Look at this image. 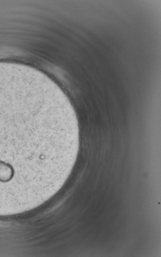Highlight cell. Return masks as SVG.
Returning a JSON list of instances; mask_svg holds the SVG:
<instances>
[{"label": "cell", "mask_w": 161, "mask_h": 257, "mask_svg": "<svg viewBox=\"0 0 161 257\" xmlns=\"http://www.w3.org/2000/svg\"><path fill=\"white\" fill-rule=\"evenodd\" d=\"M15 175V170L10 166L0 162V182H10Z\"/></svg>", "instance_id": "obj_1"}]
</instances>
